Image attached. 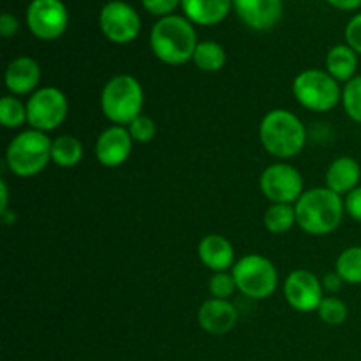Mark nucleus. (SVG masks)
<instances>
[{
	"instance_id": "nucleus-1",
	"label": "nucleus",
	"mask_w": 361,
	"mask_h": 361,
	"mask_svg": "<svg viewBox=\"0 0 361 361\" xmlns=\"http://www.w3.org/2000/svg\"><path fill=\"white\" fill-rule=\"evenodd\" d=\"M196 46V28L185 16L169 14L159 18L150 30L152 53L168 66H182L192 60Z\"/></svg>"
},
{
	"instance_id": "nucleus-2",
	"label": "nucleus",
	"mask_w": 361,
	"mask_h": 361,
	"mask_svg": "<svg viewBox=\"0 0 361 361\" xmlns=\"http://www.w3.org/2000/svg\"><path fill=\"white\" fill-rule=\"evenodd\" d=\"M296 226L312 236H324L337 231L345 215L342 196L326 187L305 190L295 203Z\"/></svg>"
},
{
	"instance_id": "nucleus-3",
	"label": "nucleus",
	"mask_w": 361,
	"mask_h": 361,
	"mask_svg": "<svg viewBox=\"0 0 361 361\" xmlns=\"http://www.w3.org/2000/svg\"><path fill=\"white\" fill-rule=\"evenodd\" d=\"M259 141L264 150L277 159H291L302 154L307 130L302 120L289 109H271L259 123Z\"/></svg>"
},
{
	"instance_id": "nucleus-4",
	"label": "nucleus",
	"mask_w": 361,
	"mask_h": 361,
	"mask_svg": "<svg viewBox=\"0 0 361 361\" xmlns=\"http://www.w3.org/2000/svg\"><path fill=\"white\" fill-rule=\"evenodd\" d=\"M143 104V87L130 74L113 76L101 92L102 113L115 126H129L136 116L141 115Z\"/></svg>"
},
{
	"instance_id": "nucleus-5",
	"label": "nucleus",
	"mask_w": 361,
	"mask_h": 361,
	"mask_svg": "<svg viewBox=\"0 0 361 361\" xmlns=\"http://www.w3.org/2000/svg\"><path fill=\"white\" fill-rule=\"evenodd\" d=\"M51 143L41 130L28 129L14 136L6 150V162L11 173L21 178L39 175L51 161Z\"/></svg>"
},
{
	"instance_id": "nucleus-6",
	"label": "nucleus",
	"mask_w": 361,
	"mask_h": 361,
	"mask_svg": "<svg viewBox=\"0 0 361 361\" xmlns=\"http://www.w3.org/2000/svg\"><path fill=\"white\" fill-rule=\"evenodd\" d=\"M293 95L309 111L326 113L342 102V88L326 71L305 69L293 81Z\"/></svg>"
},
{
	"instance_id": "nucleus-7",
	"label": "nucleus",
	"mask_w": 361,
	"mask_h": 361,
	"mask_svg": "<svg viewBox=\"0 0 361 361\" xmlns=\"http://www.w3.org/2000/svg\"><path fill=\"white\" fill-rule=\"evenodd\" d=\"M236 288L250 300H267L277 291L279 274L275 264L261 254H247L231 270Z\"/></svg>"
},
{
	"instance_id": "nucleus-8",
	"label": "nucleus",
	"mask_w": 361,
	"mask_h": 361,
	"mask_svg": "<svg viewBox=\"0 0 361 361\" xmlns=\"http://www.w3.org/2000/svg\"><path fill=\"white\" fill-rule=\"evenodd\" d=\"M69 115V101L56 87H42L27 101V122L30 129L49 133L62 126Z\"/></svg>"
},
{
	"instance_id": "nucleus-9",
	"label": "nucleus",
	"mask_w": 361,
	"mask_h": 361,
	"mask_svg": "<svg viewBox=\"0 0 361 361\" xmlns=\"http://www.w3.org/2000/svg\"><path fill=\"white\" fill-rule=\"evenodd\" d=\"M259 189L271 204H295L305 192L302 173L286 162L268 166L261 173Z\"/></svg>"
},
{
	"instance_id": "nucleus-10",
	"label": "nucleus",
	"mask_w": 361,
	"mask_h": 361,
	"mask_svg": "<svg viewBox=\"0 0 361 361\" xmlns=\"http://www.w3.org/2000/svg\"><path fill=\"white\" fill-rule=\"evenodd\" d=\"M99 27L108 41L115 44H129L140 35L141 18L129 2L109 0L99 13Z\"/></svg>"
},
{
	"instance_id": "nucleus-11",
	"label": "nucleus",
	"mask_w": 361,
	"mask_h": 361,
	"mask_svg": "<svg viewBox=\"0 0 361 361\" xmlns=\"http://www.w3.org/2000/svg\"><path fill=\"white\" fill-rule=\"evenodd\" d=\"M28 30L41 41H55L69 25V11L62 0H32L27 7Z\"/></svg>"
},
{
	"instance_id": "nucleus-12",
	"label": "nucleus",
	"mask_w": 361,
	"mask_h": 361,
	"mask_svg": "<svg viewBox=\"0 0 361 361\" xmlns=\"http://www.w3.org/2000/svg\"><path fill=\"white\" fill-rule=\"evenodd\" d=\"M286 302L296 312L310 314L317 312L324 298V288L321 279L310 270L291 271L284 281Z\"/></svg>"
},
{
	"instance_id": "nucleus-13",
	"label": "nucleus",
	"mask_w": 361,
	"mask_h": 361,
	"mask_svg": "<svg viewBox=\"0 0 361 361\" xmlns=\"http://www.w3.org/2000/svg\"><path fill=\"white\" fill-rule=\"evenodd\" d=\"M233 9L249 28L257 32L271 30L284 14L282 0H233Z\"/></svg>"
},
{
	"instance_id": "nucleus-14",
	"label": "nucleus",
	"mask_w": 361,
	"mask_h": 361,
	"mask_svg": "<svg viewBox=\"0 0 361 361\" xmlns=\"http://www.w3.org/2000/svg\"><path fill=\"white\" fill-rule=\"evenodd\" d=\"M133 137L123 126H111L99 134L95 141V157L104 168H118L133 152Z\"/></svg>"
},
{
	"instance_id": "nucleus-15",
	"label": "nucleus",
	"mask_w": 361,
	"mask_h": 361,
	"mask_svg": "<svg viewBox=\"0 0 361 361\" xmlns=\"http://www.w3.org/2000/svg\"><path fill=\"white\" fill-rule=\"evenodd\" d=\"M238 323V310L229 300L210 298L197 310V324L210 335L229 334Z\"/></svg>"
},
{
	"instance_id": "nucleus-16",
	"label": "nucleus",
	"mask_w": 361,
	"mask_h": 361,
	"mask_svg": "<svg viewBox=\"0 0 361 361\" xmlns=\"http://www.w3.org/2000/svg\"><path fill=\"white\" fill-rule=\"evenodd\" d=\"M41 66L32 56H18L11 60L6 69V87L11 95L34 94L35 88L41 83Z\"/></svg>"
},
{
	"instance_id": "nucleus-17",
	"label": "nucleus",
	"mask_w": 361,
	"mask_h": 361,
	"mask_svg": "<svg viewBox=\"0 0 361 361\" xmlns=\"http://www.w3.org/2000/svg\"><path fill=\"white\" fill-rule=\"evenodd\" d=\"M197 257L214 274L228 271L235 267V249L226 236L210 233L197 243Z\"/></svg>"
},
{
	"instance_id": "nucleus-18",
	"label": "nucleus",
	"mask_w": 361,
	"mask_h": 361,
	"mask_svg": "<svg viewBox=\"0 0 361 361\" xmlns=\"http://www.w3.org/2000/svg\"><path fill=\"white\" fill-rule=\"evenodd\" d=\"M361 180V166L356 159L349 157V155H342L337 157L326 169L324 175V182H326V189L331 192L338 194V196H348L355 189L360 187Z\"/></svg>"
},
{
	"instance_id": "nucleus-19",
	"label": "nucleus",
	"mask_w": 361,
	"mask_h": 361,
	"mask_svg": "<svg viewBox=\"0 0 361 361\" xmlns=\"http://www.w3.org/2000/svg\"><path fill=\"white\" fill-rule=\"evenodd\" d=\"M187 20L201 27H212L226 20L233 7V0H182Z\"/></svg>"
},
{
	"instance_id": "nucleus-20",
	"label": "nucleus",
	"mask_w": 361,
	"mask_h": 361,
	"mask_svg": "<svg viewBox=\"0 0 361 361\" xmlns=\"http://www.w3.org/2000/svg\"><path fill=\"white\" fill-rule=\"evenodd\" d=\"M358 69V53L349 44H337L328 51L326 55V73L338 83H348L356 74Z\"/></svg>"
},
{
	"instance_id": "nucleus-21",
	"label": "nucleus",
	"mask_w": 361,
	"mask_h": 361,
	"mask_svg": "<svg viewBox=\"0 0 361 361\" xmlns=\"http://www.w3.org/2000/svg\"><path fill=\"white\" fill-rule=\"evenodd\" d=\"M83 159V145L76 136L63 134L53 140L51 143V162L60 168H74Z\"/></svg>"
},
{
	"instance_id": "nucleus-22",
	"label": "nucleus",
	"mask_w": 361,
	"mask_h": 361,
	"mask_svg": "<svg viewBox=\"0 0 361 361\" xmlns=\"http://www.w3.org/2000/svg\"><path fill=\"white\" fill-rule=\"evenodd\" d=\"M226 60H228L226 49L215 41L197 42L196 51H194L192 56V62L203 73H219L226 66Z\"/></svg>"
},
{
	"instance_id": "nucleus-23",
	"label": "nucleus",
	"mask_w": 361,
	"mask_h": 361,
	"mask_svg": "<svg viewBox=\"0 0 361 361\" xmlns=\"http://www.w3.org/2000/svg\"><path fill=\"white\" fill-rule=\"evenodd\" d=\"M335 271L341 275L344 284H361V245H353L342 250L335 261Z\"/></svg>"
},
{
	"instance_id": "nucleus-24",
	"label": "nucleus",
	"mask_w": 361,
	"mask_h": 361,
	"mask_svg": "<svg viewBox=\"0 0 361 361\" xmlns=\"http://www.w3.org/2000/svg\"><path fill=\"white\" fill-rule=\"evenodd\" d=\"M263 224L267 231L274 235L288 233L296 224L295 204H271L263 215Z\"/></svg>"
},
{
	"instance_id": "nucleus-25",
	"label": "nucleus",
	"mask_w": 361,
	"mask_h": 361,
	"mask_svg": "<svg viewBox=\"0 0 361 361\" xmlns=\"http://www.w3.org/2000/svg\"><path fill=\"white\" fill-rule=\"evenodd\" d=\"M0 122L6 129H20L27 122V104L14 95H4L0 99Z\"/></svg>"
},
{
	"instance_id": "nucleus-26",
	"label": "nucleus",
	"mask_w": 361,
	"mask_h": 361,
	"mask_svg": "<svg viewBox=\"0 0 361 361\" xmlns=\"http://www.w3.org/2000/svg\"><path fill=\"white\" fill-rule=\"evenodd\" d=\"M317 316L323 323L330 324V326H341L348 321L349 310L348 305L337 296H324L319 309H317Z\"/></svg>"
},
{
	"instance_id": "nucleus-27",
	"label": "nucleus",
	"mask_w": 361,
	"mask_h": 361,
	"mask_svg": "<svg viewBox=\"0 0 361 361\" xmlns=\"http://www.w3.org/2000/svg\"><path fill=\"white\" fill-rule=\"evenodd\" d=\"M342 106L353 122L361 123V74L355 76L342 88Z\"/></svg>"
},
{
	"instance_id": "nucleus-28",
	"label": "nucleus",
	"mask_w": 361,
	"mask_h": 361,
	"mask_svg": "<svg viewBox=\"0 0 361 361\" xmlns=\"http://www.w3.org/2000/svg\"><path fill=\"white\" fill-rule=\"evenodd\" d=\"M127 130H129L134 143L145 145L150 143V141L154 140L155 134H157V126H155V120L152 118V116L141 113L140 116H136V118L127 126Z\"/></svg>"
},
{
	"instance_id": "nucleus-29",
	"label": "nucleus",
	"mask_w": 361,
	"mask_h": 361,
	"mask_svg": "<svg viewBox=\"0 0 361 361\" xmlns=\"http://www.w3.org/2000/svg\"><path fill=\"white\" fill-rule=\"evenodd\" d=\"M208 291H210L212 298L217 300H229L235 291H238L236 282L233 274L228 271H219V274L212 275L210 282H208Z\"/></svg>"
},
{
	"instance_id": "nucleus-30",
	"label": "nucleus",
	"mask_w": 361,
	"mask_h": 361,
	"mask_svg": "<svg viewBox=\"0 0 361 361\" xmlns=\"http://www.w3.org/2000/svg\"><path fill=\"white\" fill-rule=\"evenodd\" d=\"M145 9L150 14L159 18H164L173 14V11L182 6V0H141Z\"/></svg>"
},
{
	"instance_id": "nucleus-31",
	"label": "nucleus",
	"mask_w": 361,
	"mask_h": 361,
	"mask_svg": "<svg viewBox=\"0 0 361 361\" xmlns=\"http://www.w3.org/2000/svg\"><path fill=\"white\" fill-rule=\"evenodd\" d=\"M345 44L351 46L358 55H361V13L355 14L345 25Z\"/></svg>"
},
{
	"instance_id": "nucleus-32",
	"label": "nucleus",
	"mask_w": 361,
	"mask_h": 361,
	"mask_svg": "<svg viewBox=\"0 0 361 361\" xmlns=\"http://www.w3.org/2000/svg\"><path fill=\"white\" fill-rule=\"evenodd\" d=\"M345 204V214L353 219V221L360 222L361 224V185L349 192L344 200Z\"/></svg>"
},
{
	"instance_id": "nucleus-33",
	"label": "nucleus",
	"mask_w": 361,
	"mask_h": 361,
	"mask_svg": "<svg viewBox=\"0 0 361 361\" xmlns=\"http://www.w3.org/2000/svg\"><path fill=\"white\" fill-rule=\"evenodd\" d=\"M18 28H20V23H18V18L11 13H4L0 16V34L2 37H13V35L18 34Z\"/></svg>"
},
{
	"instance_id": "nucleus-34",
	"label": "nucleus",
	"mask_w": 361,
	"mask_h": 361,
	"mask_svg": "<svg viewBox=\"0 0 361 361\" xmlns=\"http://www.w3.org/2000/svg\"><path fill=\"white\" fill-rule=\"evenodd\" d=\"M321 282H323L324 291L328 293H337L338 289L344 286V281H342L341 275H338L337 271H330V274H326L323 279H321Z\"/></svg>"
},
{
	"instance_id": "nucleus-35",
	"label": "nucleus",
	"mask_w": 361,
	"mask_h": 361,
	"mask_svg": "<svg viewBox=\"0 0 361 361\" xmlns=\"http://www.w3.org/2000/svg\"><path fill=\"white\" fill-rule=\"evenodd\" d=\"M326 2L341 11H355L361 7V0H326Z\"/></svg>"
},
{
	"instance_id": "nucleus-36",
	"label": "nucleus",
	"mask_w": 361,
	"mask_h": 361,
	"mask_svg": "<svg viewBox=\"0 0 361 361\" xmlns=\"http://www.w3.org/2000/svg\"><path fill=\"white\" fill-rule=\"evenodd\" d=\"M7 203H9V190H7L6 180H2L0 182V214H6Z\"/></svg>"
}]
</instances>
